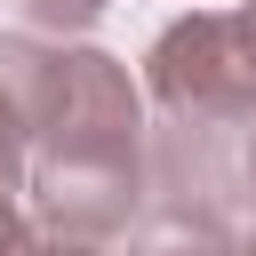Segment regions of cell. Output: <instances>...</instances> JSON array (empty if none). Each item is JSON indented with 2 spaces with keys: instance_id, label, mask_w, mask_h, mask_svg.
I'll return each instance as SVG.
<instances>
[{
  "instance_id": "1",
  "label": "cell",
  "mask_w": 256,
  "mask_h": 256,
  "mask_svg": "<svg viewBox=\"0 0 256 256\" xmlns=\"http://www.w3.org/2000/svg\"><path fill=\"white\" fill-rule=\"evenodd\" d=\"M152 192L144 168V104L128 88V72L104 48H64L56 96L40 112L32 136V208L48 232L72 240H104L120 232Z\"/></svg>"
},
{
  "instance_id": "2",
  "label": "cell",
  "mask_w": 256,
  "mask_h": 256,
  "mask_svg": "<svg viewBox=\"0 0 256 256\" xmlns=\"http://www.w3.org/2000/svg\"><path fill=\"white\" fill-rule=\"evenodd\" d=\"M152 104L176 128H232L256 112V0L216 16H176L144 56Z\"/></svg>"
},
{
  "instance_id": "3",
  "label": "cell",
  "mask_w": 256,
  "mask_h": 256,
  "mask_svg": "<svg viewBox=\"0 0 256 256\" xmlns=\"http://www.w3.org/2000/svg\"><path fill=\"white\" fill-rule=\"evenodd\" d=\"M56 72H64V48L24 40V32L0 40V256L24 248L16 192H32V136H40V112L56 96Z\"/></svg>"
},
{
  "instance_id": "4",
  "label": "cell",
  "mask_w": 256,
  "mask_h": 256,
  "mask_svg": "<svg viewBox=\"0 0 256 256\" xmlns=\"http://www.w3.org/2000/svg\"><path fill=\"white\" fill-rule=\"evenodd\" d=\"M136 256H240L224 240V216H152Z\"/></svg>"
},
{
  "instance_id": "5",
  "label": "cell",
  "mask_w": 256,
  "mask_h": 256,
  "mask_svg": "<svg viewBox=\"0 0 256 256\" xmlns=\"http://www.w3.org/2000/svg\"><path fill=\"white\" fill-rule=\"evenodd\" d=\"M40 32H88L96 16H104V0H16Z\"/></svg>"
},
{
  "instance_id": "6",
  "label": "cell",
  "mask_w": 256,
  "mask_h": 256,
  "mask_svg": "<svg viewBox=\"0 0 256 256\" xmlns=\"http://www.w3.org/2000/svg\"><path fill=\"white\" fill-rule=\"evenodd\" d=\"M16 256H104V248H96V240H72V232H32Z\"/></svg>"
},
{
  "instance_id": "7",
  "label": "cell",
  "mask_w": 256,
  "mask_h": 256,
  "mask_svg": "<svg viewBox=\"0 0 256 256\" xmlns=\"http://www.w3.org/2000/svg\"><path fill=\"white\" fill-rule=\"evenodd\" d=\"M248 192H256V136H248Z\"/></svg>"
},
{
  "instance_id": "8",
  "label": "cell",
  "mask_w": 256,
  "mask_h": 256,
  "mask_svg": "<svg viewBox=\"0 0 256 256\" xmlns=\"http://www.w3.org/2000/svg\"><path fill=\"white\" fill-rule=\"evenodd\" d=\"M240 256H256V232H248V240H240Z\"/></svg>"
}]
</instances>
